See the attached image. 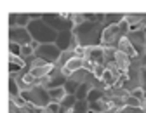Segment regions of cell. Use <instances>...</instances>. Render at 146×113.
<instances>
[{"instance_id":"cell-38","label":"cell","mask_w":146,"mask_h":113,"mask_svg":"<svg viewBox=\"0 0 146 113\" xmlns=\"http://www.w3.org/2000/svg\"><path fill=\"white\" fill-rule=\"evenodd\" d=\"M70 113H71V111H70Z\"/></svg>"},{"instance_id":"cell-2","label":"cell","mask_w":146,"mask_h":113,"mask_svg":"<svg viewBox=\"0 0 146 113\" xmlns=\"http://www.w3.org/2000/svg\"><path fill=\"white\" fill-rule=\"evenodd\" d=\"M28 31L31 35V39L38 44H56L58 40V31L52 30L49 25H45L42 19L31 21L28 25Z\"/></svg>"},{"instance_id":"cell-32","label":"cell","mask_w":146,"mask_h":113,"mask_svg":"<svg viewBox=\"0 0 146 113\" xmlns=\"http://www.w3.org/2000/svg\"><path fill=\"white\" fill-rule=\"evenodd\" d=\"M141 87H143L144 92H146V68L141 70Z\"/></svg>"},{"instance_id":"cell-4","label":"cell","mask_w":146,"mask_h":113,"mask_svg":"<svg viewBox=\"0 0 146 113\" xmlns=\"http://www.w3.org/2000/svg\"><path fill=\"white\" fill-rule=\"evenodd\" d=\"M21 96L28 101V103H31V104H35V106H42V108H47L52 101H50V96H49V90L45 89V87H42V85H36V87H33L31 90H25V92H21Z\"/></svg>"},{"instance_id":"cell-3","label":"cell","mask_w":146,"mask_h":113,"mask_svg":"<svg viewBox=\"0 0 146 113\" xmlns=\"http://www.w3.org/2000/svg\"><path fill=\"white\" fill-rule=\"evenodd\" d=\"M129 33V25L125 21H122L120 25H113L108 26L103 31V39H101V47L103 49H115L118 47V44L122 42V39Z\"/></svg>"},{"instance_id":"cell-23","label":"cell","mask_w":146,"mask_h":113,"mask_svg":"<svg viewBox=\"0 0 146 113\" xmlns=\"http://www.w3.org/2000/svg\"><path fill=\"white\" fill-rule=\"evenodd\" d=\"M31 56H35V49L31 47V44L23 45V47H21V58L25 59V58H31Z\"/></svg>"},{"instance_id":"cell-7","label":"cell","mask_w":146,"mask_h":113,"mask_svg":"<svg viewBox=\"0 0 146 113\" xmlns=\"http://www.w3.org/2000/svg\"><path fill=\"white\" fill-rule=\"evenodd\" d=\"M9 42L19 44V45H28V44L33 42V39H31L28 28L14 26V28H9Z\"/></svg>"},{"instance_id":"cell-26","label":"cell","mask_w":146,"mask_h":113,"mask_svg":"<svg viewBox=\"0 0 146 113\" xmlns=\"http://www.w3.org/2000/svg\"><path fill=\"white\" fill-rule=\"evenodd\" d=\"M122 113H144V110L141 106H123Z\"/></svg>"},{"instance_id":"cell-24","label":"cell","mask_w":146,"mask_h":113,"mask_svg":"<svg viewBox=\"0 0 146 113\" xmlns=\"http://www.w3.org/2000/svg\"><path fill=\"white\" fill-rule=\"evenodd\" d=\"M123 101H125V106H141V108H143V103H141L137 98L131 96V94H129V96H127Z\"/></svg>"},{"instance_id":"cell-16","label":"cell","mask_w":146,"mask_h":113,"mask_svg":"<svg viewBox=\"0 0 146 113\" xmlns=\"http://www.w3.org/2000/svg\"><path fill=\"white\" fill-rule=\"evenodd\" d=\"M89 111V101L85 99H77L75 106L71 108V113H87Z\"/></svg>"},{"instance_id":"cell-34","label":"cell","mask_w":146,"mask_h":113,"mask_svg":"<svg viewBox=\"0 0 146 113\" xmlns=\"http://www.w3.org/2000/svg\"><path fill=\"white\" fill-rule=\"evenodd\" d=\"M87 113H96V111H94V110H89V111H87Z\"/></svg>"},{"instance_id":"cell-30","label":"cell","mask_w":146,"mask_h":113,"mask_svg":"<svg viewBox=\"0 0 146 113\" xmlns=\"http://www.w3.org/2000/svg\"><path fill=\"white\" fill-rule=\"evenodd\" d=\"M14 26H17V14L11 12L9 14V28H14Z\"/></svg>"},{"instance_id":"cell-20","label":"cell","mask_w":146,"mask_h":113,"mask_svg":"<svg viewBox=\"0 0 146 113\" xmlns=\"http://www.w3.org/2000/svg\"><path fill=\"white\" fill-rule=\"evenodd\" d=\"M9 96H21V89L12 77H9Z\"/></svg>"},{"instance_id":"cell-22","label":"cell","mask_w":146,"mask_h":113,"mask_svg":"<svg viewBox=\"0 0 146 113\" xmlns=\"http://www.w3.org/2000/svg\"><path fill=\"white\" fill-rule=\"evenodd\" d=\"M9 98H11V103H14L17 108H26V106L30 104L23 96H9Z\"/></svg>"},{"instance_id":"cell-17","label":"cell","mask_w":146,"mask_h":113,"mask_svg":"<svg viewBox=\"0 0 146 113\" xmlns=\"http://www.w3.org/2000/svg\"><path fill=\"white\" fill-rule=\"evenodd\" d=\"M103 98H104V90H101V89H90L89 96H87V101L89 103H94V101H99Z\"/></svg>"},{"instance_id":"cell-12","label":"cell","mask_w":146,"mask_h":113,"mask_svg":"<svg viewBox=\"0 0 146 113\" xmlns=\"http://www.w3.org/2000/svg\"><path fill=\"white\" fill-rule=\"evenodd\" d=\"M123 17H125V14H122V12H110V14H104L103 25H104V28L113 26V25H120V23L123 21Z\"/></svg>"},{"instance_id":"cell-25","label":"cell","mask_w":146,"mask_h":113,"mask_svg":"<svg viewBox=\"0 0 146 113\" xmlns=\"http://www.w3.org/2000/svg\"><path fill=\"white\" fill-rule=\"evenodd\" d=\"M21 47H23V45L11 42V44H9V54H14V56H19V58H21Z\"/></svg>"},{"instance_id":"cell-9","label":"cell","mask_w":146,"mask_h":113,"mask_svg":"<svg viewBox=\"0 0 146 113\" xmlns=\"http://www.w3.org/2000/svg\"><path fill=\"white\" fill-rule=\"evenodd\" d=\"M84 59H90L96 64H106L104 63V49L101 45L96 47H85V58Z\"/></svg>"},{"instance_id":"cell-35","label":"cell","mask_w":146,"mask_h":113,"mask_svg":"<svg viewBox=\"0 0 146 113\" xmlns=\"http://www.w3.org/2000/svg\"><path fill=\"white\" fill-rule=\"evenodd\" d=\"M44 113H50V111H49V110H47V108H45V111H44Z\"/></svg>"},{"instance_id":"cell-33","label":"cell","mask_w":146,"mask_h":113,"mask_svg":"<svg viewBox=\"0 0 146 113\" xmlns=\"http://www.w3.org/2000/svg\"><path fill=\"white\" fill-rule=\"evenodd\" d=\"M143 110H144V113H146V103H144V104H143Z\"/></svg>"},{"instance_id":"cell-1","label":"cell","mask_w":146,"mask_h":113,"mask_svg":"<svg viewBox=\"0 0 146 113\" xmlns=\"http://www.w3.org/2000/svg\"><path fill=\"white\" fill-rule=\"evenodd\" d=\"M103 31H104V25L103 23H90V21H85L84 25L73 28V35H77V39H78L82 47L101 45Z\"/></svg>"},{"instance_id":"cell-5","label":"cell","mask_w":146,"mask_h":113,"mask_svg":"<svg viewBox=\"0 0 146 113\" xmlns=\"http://www.w3.org/2000/svg\"><path fill=\"white\" fill-rule=\"evenodd\" d=\"M61 49L56 44H40L38 49L35 51V58L44 59L47 64H56L61 58Z\"/></svg>"},{"instance_id":"cell-21","label":"cell","mask_w":146,"mask_h":113,"mask_svg":"<svg viewBox=\"0 0 146 113\" xmlns=\"http://www.w3.org/2000/svg\"><path fill=\"white\" fill-rule=\"evenodd\" d=\"M71 58H75V54H73V51H66V52H63V54H61V58H59V61H58L56 64H58L59 68H63V66H64V64H66V63H68Z\"/></svg>"},{"instance_id":"cell-10","label":"cell","mask_w":146,"mask_h":113,"mask_svg":"<svg viewBox=\"0 0 146 113\" xmlns=\"http://www.w3.org/2000/svg\"><path fill=\"white\" fill-rule=\"evenodd\" d=\"M84 68V59L82 58H71L63 68H61V71H63V75L66 78H70L75 71H78V70H82Z\"/></svg>"},{"instance_id":"cell-13","label":"cell","mask_w":146,"mask_h":113,"mask_svg":"<svg viewBox=\"0 0 146 113\" xmlns=\"http://www.w3.org/2000/svg\"><path fill=\"white\" fill-rule=\"evenodd\" d=\"M77 103V96L75 94H66V98L59 103V113H70L71 108Z\"/></svg>"},{"instance_id":"cell-14","label":"cell","mask_w":146,"mask_h":113,"mask_svg":"<svg viewBox=\"0 0 146 113\" xmlns=\"http://www.w3.org/2000/svg\"><path fill=\"white\" fill-rule=\"evenodd\" d=\"M49 96H50V101H52V103H61V101L66 98V90H64V87L50 89V90H49Z\"/></svg>"},{"instance_id":"cell-28","label":"cell","mask_w":146,"mask_h":113,"mask_svg":"<svg viewBox=\"0 0 146 113\" xmlns=\"http://www.w3.org/2000/svg\"><path fill=\"white\" fill-rule=\"evenodd\" d=\"M9 113H28V110L26 108H17L14 103L9 101Z\"/></svg>"},{"instance_id":"cell-27","label":"cell","mask_w":146,"mask_h":113,"mask_svg":"<svg viewBox=\"0 0 146 113\" xmlns=\"http://www.w3.org/2000/svg\"><path fill=\"white\" fill-rule=\"evenodd\" d=\"M144 94H146V92H144V89H143V87H137V89H134V90L131 92V96L137 98V99L143 103V101H144Z\"/></svg>"},{"instance_id":"cell-36","label":"cell","mask_w":146,"mask_h":113,"mask_svg":"<svg viewBox=\"0 0 146 113\" xmlns=\"http://www.w3.org/2000/svg\"><path fill=\"white\" fill-rule=\"evenodd\" d=\"M143 31H144V35H146V26H144V30H143Z\"/></svg>"},{"instance_id":"cell-31","label":"cell","mask_w":146,"mask_h":113,"mask_svg":"<svg viewBox=\"0 0 146 113\" xmlns=\"http://www.w3.org/2000/svg\"><path fill=\"white\" fill-rule=\"evenodd\" d=\"M47 110H49L50 113H59V103H50V104L47 106Z\"/></svg>"},{"instance_id":"cell-19","label":"cell","mask_w":146,"mask_h":113,"mask_svg":"<svg viewBox=\"0 0 146 113\" xmlns=\"http://www.w3.org/2000/svg\"><path fill=\"white\" fill-rule=\"evenodd\" d=\"M31 23V16L30 12H23V14H17V26L21 28H28V25Z\"/></svg>"},{"instance_id":"cell-29","label":"cell","mask_w":146,"mask_h":113,"mask_svg":"<svg viewBox=\"0 0 146 113\" xmlns=\"http://www.w3.org/2000/svg\"><path fill=\"white\" fill-rule=\"evenodd\" d=\"M96 66H98V64H96L94 61H90V59H84V70H87V71H90V73H92Z\"/></svg>"},{"instance_id":"cell-18","label":"cell","mask_w":146,"mask_h":113,"mask_svg":"<svg viewBox=\"0 0 146 113\" xmlns=\"http://www.w3.org/2000/svg\"><path fill=\"white\" fill-rule=\"evenodd\" d=\"M82 84H78L77 80H71V78H68L66 80V84H64V90H66V94H77V90H78V87H80Z\"/></svg>"},{"instance_id":"cell-6","label":"cell","mask_w":146,"mask_h":113,"mask_svg":"<svg viewBox=\"0 0 146 113\" xmlns=\"http://www.w3.org/2000/svg\"><path fill=\"white\" fill-rule=\"evenodd\" d=\"M42 21H44L45 25H49L52 30H56L58 33H59V31H64V30H73V28H75L71 21H66L61 14H54V12L42 14Z\"/></svg>"},{"instance_id":"cell-37","label":"cell","mask_w":146,"mask_h":113,"mask_svg":"<svg viewBox=\"0 0 146 113\" xmlns=\"http://www.w3.org/2000/svg\"><path fill=\"white\" fill-rule=\"evenodd\" d=\"M144 54H146V49H144Z\"/></svg>"},{"instance_id":"cell-11","label":"cell","mask_w":146,"mask_h":113,"mask_svg":"<svg viewBox=\"0 0 146 113\" xmlns=\"http://www.w3.org/2000/svg\"><path fill=\"white\" fill-rule=\"evenodd\" d=\"M71 37H73V30H64V31H59V33H58L56 45L61 49V52H66V51L70 49Z\"/></svg>"},{"instance_id":"cell-15","label":"cell","mask_w":146,"mask_h":113,"mask_svg":"<svg viewBox=\"0 0 146 113\" xmlns=\"http://www.w3.org/2000/svg\"><path fill=\"white\" fill-rule=\"evenodd\" d=\"M90 89H92V85H90L89 82H84L80 87H78V90H77V99H85L87 101V96H89V92H90Z\"/></svg>"},{"instance_id":"cell-8","label":"cell","mask_w":146,"mask_h":113,"mask_svg":"<svg viewBox=\"0 0 146 113\" xmlns=\"http://www.w3.org/2000/svg\"><path fill=\"white\" fill-rule=\"evenodd\" d=\"M127 40L131 42V45L134 47L136 54H137V58L139 56L144 54V49H146V35L143 30H137V31H131V33H127Z\"/></svg>"}]
</instances>
